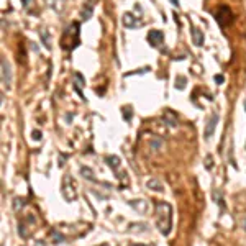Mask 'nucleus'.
<instances>
[{"label":"nucleus","mask_w":246,"mask_h":246,"mask_svg":"<svg viewBox=\"0 0 246 246\" xmlns=\"http://www.w3.org/2000/svg\"><path fill=\"white\" fill-rule=\"evenodd\" d=\"M156 223L162 235H169L172 228V208L167 202H156Z\"/></svg>","instance_id":"1"},{"label":"nucleus","mask_w":246,"mask_h":246,"mask_svg":"<svg viewBox=\"0 0 246 246\" xmlns=\"http://www.w3.org/2000/svg\"><path fill=\"white\" fill-rule=\"evenodd\" d=\"M231 10H230L226 5H221L220 8H218V12L215 13V18H217V21H218V25H220L221 28H225L226 25H230L231 23Z\"/></svg>","instance_id":"2"},{"label":"nucleus","mask_w":246,"mask_h":246,"mask_svg":"<svg viewBox=\"0 0 246 246\" xmlns=\"http://www.w3.org/2000/svg\"><path fill=\"white\" fill-rule=\"evenodd\" d=\"M0 64H2V84H4L5 87H10V84H12V71H10V64L7 63V59H5V57H2Z\"/></svg>","instance_id":"3"},{"label":"nucleus","mask_w":246,"mask_h":246,"mask_svg":"<svg viewBox=\"0 0 246 246\" xmlns=\"http://www.w3.org/2000/svg\"><path fill=\"white\" fill-rule=\"evenodd\" d=\"M148 41H149V44H151L153 48H158V46H161L162 41H164V35H162V31H159V30H151V31L148 33Z\"/></svg>","instance_id":"4"},{"label":"nucleus","mask_w":246,"mask_h":246,"mask_svg":"<svg viewBox=\"0 0 246 246\" xmlns=\"http://www.w3.org/2000/svg\"><path fill=\"white\" fill-rule=\"evenodd\" d=\"M217 123H218V113H213V115L210 116V120H208L207 127H205V131H204V136L207 138V140L212 136V135H213L215 127H217Z\"/></svg>","instance_id":"5"},{"label":"nucleus","mask_w":246,"mask_h":246,"mask_svg":"<svg viewBox=\"0 0 246 246\" xmlns=\"http://www.w3.org/2000/svg\"><path fill=\"white\" fill-rule=\"evenodd\" d=\"M123 25H125L127 28H136L138 25H140V21H138V18H135L131 13H125L123 15Z\"/></svg>","instance_id":"6"},{"label":"nucleus","mask_w":246,"mask_h":246,"mask_svg":"<svg viewBox=\"0 0 246 246\" xmlns=\"http://www.w3.org/2000/svg\"><path fill=\"white\" fill-rule=\"evenodd\" d=\"M192 39H194V44L195 46H202L204 44V33L199 28H194L192 26Z\"/></svg>","instance_id":"7"},{"label":"nucleus","mask_w":246,"mask_h":246,"mask_svg":"<svg viewBox=\"0 0 246 246\" xmlns=\"http://www.w3.org/2000/svg\"><path fill=\"white\" fill-rule=\"evenodd\" d=\"M162 118H164V122L167 123L169 127H176V125H177V116L174 115L171 110H166L164 115H162Z\"/></svg>","instance_id":"8"},{"label":"nucleus","mask_w":246,"mask_h":246,"mask_svg":"<svg viewBox=\"0 0 246 246\" xmlns=\"http://www.w3.org/2000/svg\"><path fill=\"white\" fill-rule=\"evenodd\" d=\"M130 205L135 208V210L141 212V213H144V212L148 210V202H144V200H131Z\"/></svg>","instance_id":"9"},{"label":"nucleus","mask_w":246,"mask_h":246,"mask_svg":"<svg viewBox=\"0 0 246 246\" xmlns=\"http://www.w3.org/2000/svg\"><path fill=\"white\" fill-rule=\"evenodd\" d=\"M105 161H107V164H108L112 169H118V166H120V158L118 156H108Z\"/></svg>","instance_id":"10"},{"label":"nucleus","mask_w":246,"mask_h":246,"mask_svg":"<svg viewBox=\"0 0 246 246\" xmlns=\"http://www.w3.org/2000/svg\"><path fill=\"white\" fill-rule=\"evenodd\" d=\"M148 187H149V189H153V190H158V192H161L162 189H164V187L161 186V184L158 182V180L156 179H151V180H148V184H146Z\"/></svg>","instance_id":"11"},{"label":"nucleus","mask_w":246,"mask_h":246,"mask_svg":"<svg viewBox=\"0 0 246 246\" xmlns=\"http://www.w3.org/2000/svg\"><path fill=\"white\" fill-rule=\"evenodd\" d=\"M81 174L85 177V179H89V180H94V182H97V179L94 177V174H92V171L89 167H81Z\"/></svg>","instance_id":"12"},{"label":"nucleus","mask_w":246,"mask_h":246,"mask_svg":"<svg viewBox=\"0 0 246 246\" xmlns=\"http://www.w3.org/2000/svg\"><path fill=\"white\" fill-rule=\"evenodd\" d=\"M186 77H182V76H179V77H176V89H180L182 90L184 87H186Z\"/></svg>","instance_id":"13"},{"label":"nucleus","mask_w":246,"mask_h":246,"mask_svg":"<svg viewBox=\"0 0 246 246\" xmlns=\"http://www.w3.org/2000/svg\"><path fill=\"white\" fill-rule=\"evenodd\" d=\"M23 205H25V200H23V199H15V204H13V208H15V210H20Z\"/></svg>","instance_id":"14"},{"label":"nucleus","mask_w":246,"mask_h":246,"mask_svg":"<svg viewBox=\"0 0 246 246\" xmlns=\"http://www.w3.org/2000/svg\"><path fill=\"white\" fill-rule=\"evenodd\" d=\"M123 116H125V118H127L128 122H130V120H131V108H130V107H127V108H123Z\"/></svg>","instance_id":"15"},{"label":"nucleus","mask_w":246,"mask_h":246,"mask_svg":"<svg viewBox=\"0 0 246 246\" xmlns=\"http://www.w3.org/2000/svg\"><path fill=\"white\" fill-rule=\"evenodd\" d=\"M31 138H33L35 141H39V140H41V131H39V130H35V131L31 133Z\"/></svg>","instance_id":"16"},{"label":"nucleus","mask_w":246,"mask_h":246,"mask_svg":"<svg viewBox=\"0 0 246 246\" xmlns=\"http://www.w3.org/2000/svg\"><path fill=\"white\" fill-rule=\"evenodd\" d=\"M213 79H215V82H217V84H223V82H225V77H223L221 74H217Z\"/></svg>","instance_id":"17"},{"label":"nucleus","mask_w":246,"mask_h":246,"mask_svg":"<svg viewBox=\"0 0 246 246\" xmlns=\"http://www.w3.org/2000/svg\"><path fill=\"white\" fill-rule=\"evenodd\" d=\"M205 166H207V169H212V167H213V164H212V156H210V154L205 158Z\"/></svg>","instance_id":"18"},{"label":"nucleus","mask_w":246,"mask_h":246,"mask_svg":"<svg viewBox=\"0 0 246 246\" xmlns=\"http://www.w3.org/2000/svg\"><path fill=\"white\" fill-rule=\"evenodd\" d=\"M41 38H43V41L46 43V46H48V48H49V36L46 35V33H41Z\"/></svg>","instance_id":"19"},{"label":"nucleus","mask_w":246,"mask_h":246,"mask_svg":"<svg viewBox=\"0 0 246 246\" xmlns=\"http://www.w3.org/2000/svg\"><path fill=\"white\" fill-rule=\"evenodd\" d=\"M31 4H33V0H23V5H25V7H26V8H28Z\"/></svg>","instance_id":"20"},{"label":"nucleus","mask_w":246,"mask_h":246,"mask_svg":"<svg viewBox=\"0 0 246 246\" xmlns=\"http://www.w3.org/2000/svg\"><path fill=\"white\" fill-rule=\"evenodd\" d=\"M171 2H172L174 5H176V7H179V0H171Z\"/></svg>","instance_id":"21"},{"label":"nucleus","mask_w":246,"mask_h":246,"mask_svg":"<svg viewBox=\"0 0 246 246\" xmlns=\"http://www.w3.org/2000/svg\"><path fill=\"white\" fill-rule=\"evenodd\" d=\"M243 226H245V230H246V220H245V221H243Z\"/></svg>","instance_id":"22"},{"label":"nucleus","mask_w":246,"mask_h":246,"mask_svg":"<svg viewBox=\"0 0 246 246\" xmlns=\"http://www.w3.org/2000/svg\"><path fill=\"white\" fill-rule=\"evenodd\" d=\"M133 246H143V245H133Z\"/></svg>","instance_id":"23"},{"label":"nucleus","mask_w":246,"mask_h":246,"mask_svg":"<svg viewBox=\"0 0 246 246\" xmlns=\"http://www.w3.org/2000/svg\"><path fill=\"white\" fill-rule=\"evenodd\" d=\"M245 108H246V102H245Z\"/></svg>","instance_id":"24"}]
</instances>
